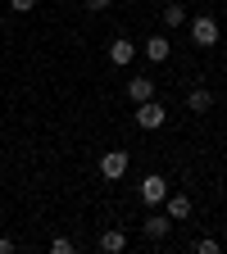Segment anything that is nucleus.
Segmentation results:
<instances>
[{
  "label": "nucleus",
  "instance_id": "obj_11",
  "mask_svg": "<svg viewBox=\"0 0 227 254\" xmlns=\"http://www.w3.org/2000/svg\"><path fill=\"white\" fill-rule=\"evenodd\" d=\"M100 250H105V254H123V250H127V232L109 227V232L100 236Z\"/></svg>",
  "mask_w": 227,
  "mask_h": 254
},
{
  "label": "nucleus",
  "instance_id": "obj_1",
  "mask_svg": "<svg viewBox=\"0 0 227 254\" xmlns=\"http://www.w3.org/2000/svg\"><path fill=\"white\" fill-rule=\"evenodd\" d=\"M191 41H196L200 50L218 46V18L214 14H196V18H191Z\"/></svg>",
  "mask_w": 227,
  "mask_h": 254
},
{
  "label": "nucleus",
  "instance_id": "obj_6",
  "mask_svg": "<svg viewBox=\"0 0 227 254\" xmlns=\"http://www.w3.org/2000/svg\"><path fill=\"white\" fill-rule=\"evenodd\" d=\"M164 213L173 222H186L191 218V195H182V190H168V200H164Z\"/></svg>",
  "mask_w": 227,
  "mask_h": 254
},
{
  "label": "nucleus",
  "instance_id": "obj_7",
  "mask_svg": "<svg viewBox=\"0 0 227 254\" xmlns=\"http://www.w3.org/2000/svg\"><path fill=\"white\" fill-rule=\"evenodd\" d=\"M168 232H173V218L168 213H150L146 218V241H164Z\"/></svg>",
  "mask_w": 227,
  "mask_h": 254
},
{
  "label": "nucleus",
  "instance_id": "obj_16",
  "mask_svg": "<svg viewBox=\"0 0 227 254\" xmlns=\"http://www.w3.org/2000/svg\"><path fill=\"white\" fill-rule=\"evenodd\" d=\"M82 9H91V14H105V9H109V0H82Z\"/></svg>",
  "mask_w": 227,
  "mask_h": 254
},
{
  "label": "nucleus",
  "instance_id": "obj_4",
  "mask_svg": "<svg viewBox=\"0 0 227 254\" xmlns=\"http://www.w3.org/2000/svg\"><path fill=\"white\" fill-rule=\"evenodd\" d=\"M137 190H141V200H146V204H164V200H168V182L159 177V173H146Z\"/></svg>",
  "mask_w": 227,
  "mask_h": 254
},
{
  "label": "nucleus",
  "instance_id": "obj_15",
  "mask_svg": "<svg viewBox=\"0 0 227 254\" xmlns=\"http://www.w3.org/2000/svg\"><path fill=\"white\" fill-rule=\"evenodd\" d=\"M50 250H55V254H69V250H73V241H69V236H55V241H50Z\"/></svg>",
  "mask_w": 227,
  "mask_h": 254
},
{
  "label": "nucleus",
  "instance_id": "obj_13",
  "mask_svg": "<svg viewBox=\"0 0 227 254\" xmlns=\"http://www.w3.org/2000/svg\"><path fill=\"white\" fill-rule=\"evenodd\" d=\"M191 250H196V254H218V241H214V236H200Z\"/></svg>",
  "mask_w": 227,
  "mask_h": 254
},
{
  "label": "nucleus",
  "instance_id": "obj_14",
  "mask_svg": "<svg viewBox=\"0 0 227 254\" xmlns=\"http://www.w3.org/2000/svg\"><path fill=\"white\" fill-rule=\"evenodd\" d=\"M9 9L14 14H32V9H37V0H9Z\"/></svg>",
  "mask_w": 227,
  "mask_h": 254
},
{
  "label": "nucleus",
  "instance_id": "obj_10",
  "mask_svg": "<svg viewBox=\"0 0 227 254\" xmlns=\"http://www.w3.org/2000/svg\"><path fill=\"white\" fill-rule=\"evenodd\" d=\"M127 95L141 105V100H154V77H132L127 82Z\"/></svg>",
  "mask_w": 227,
  "mask_h": 254
},
{
  "label": "nucleus",
  "instance_id": "obj_5",
  "mask_svg": "<svg viewBox=\"0 0 227 254\" xmlns=\"http://www.w3.org/2000/svg\"><path fill=\"white\" fill-rule=\"evenodd\" d=\"M132 59H137V41H127V37L109 41V64H114V68H127Z\"/></svg>",
  "mask_w": 227,
  "mask_h": 254
},
{
  "label": "nucleus",
  "instance_id": "obj_12",
  "mask_svg": "<svg viewBox=\"0 0 227 254\" xmlns=\"http://www.w3.org/2000/svg\"><path fill=\"white\" fill-rule=\"evenodd\" d=\"M186 23V5H164V27H182Z\"/></svg>",
  "mask_w": 227,
  "mask_h": 254
},
{
  "label": "nucleus",
  "instance_id": "obj_3",
  "mask_svg": "<svg viewBox=\"0 0 227 254\" xmlns=\"http://www.w3.org/2000/svg\"><path fill=\"white\" fill-rule=\"evenodd\" d=\"M127 164H132L127 150H105V154H100V177H105V182H118V177L127 173Z\"/></svg>",
  "mask_w": 227,
  "mask_h": 254
},
{
  "label": "nucleus",
  "instance_id": "obj_9",
  "mask_svg": "<svg viewBox=\"0 0 227 254\" xmlns=\"http://www.w3.org/2000/svg\"><path fill=\"white\" fill-rule=\"evenodd\" d=\"M168 55H173L168 37H146V59H150V64H164Z\"/></svg>",
  "mask_w": 227,
  "mask_h": 254
},
{
  "label": "nucleus",
  "instance_id": "obj_8",
  "mask_svg": "<svg viewBox=\"0 0 227 254\" xmlns=\"http://www.w3.org/2000/svg\"><path fill=\"white\" fill-rule=\"evenodd\" d=\"M214 109V91H205V86H196L186 95V114H209Z\"/></svg>",
  "mask_w": 227,
  "mask_h": 254
},
{
  "label": "nucleus",
  "instance_id": "obj_2",
  "mask_svg": "<svg viewBox=\"0 0 227 254\" xmlns=\"http://www.w3.org/2000/svg\"><path fill=\"white\" fill-rule=\"evenodd\" d=\"M164 123H168V109L159 100H141L137 105V127H141V132H159Z\"/></svg>",
  "mask_w": 227,
  "mask_h": 254
},
{
  "label": "nucleus",
  "instance_id": "obj_17",
  "mask_svg": "<svg viewBox=\"0 0 227 254\" xmlns=\"http://www.w3.org/2000/svg\"><path fill=\"white\" fill-rule=\"evenodd\" d=\"M0 254H14V241L9 236H0Z\"/></svg>",
  "mask_w": 227,
  "mask_h": 254
}]
</instances>
